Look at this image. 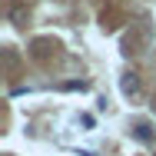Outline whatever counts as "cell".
Instances as JSON below:
<instances>
[{
  "mask_svg": "<svg viewBox=\"0 0 156 156\" xmlns=\"http://www.w3.org/2000/svg\"><path fill=\"white\" fill-rule=\"evenodd\" d=\"M133 136H136L140 143H153V126L150 123H136L133 126Z\"/></svg>",
  "mask_w": 156,
  "mask_h": 156,
  "instance_id": "4",
  "label": "cell"
},
{
  "mask_svg": "<svg viewBox=\"0 0 156 156\" xmlns=\"http://www.w3.org/2000/svg\"><path fill=\"white\" fill-rule=\"evenodd\" d=\"M7 20H10L13 27H23V23L30 20V10H27V3H13V7L7 10Z\"/></svg>",
  "mask_w": 156,
  "mask_h": 156,
  "instance_id": "1",
  "label": "cell"
},
{
  "mask_svg": "<svg viewBox=\"0 0 156 156\" xmlns=\"http://www.w3.org/2000/svg\"><path fill=\"white\" fill-rule=\"evenodd\" d=\"M120 90H123L126 96H136L140 93V76H136V73H123V76H120Z\"/></svg>",
  "mask_w": 156,
  "mask_h": 156,
  "instance_id": "2",
  "label": "cell"
},
{
  "mask_svg": "<svg viewBox=\"0 0 156 156\" xmlns=\"http://www.w3.org/2000/svg\"><path fill=\"white\" fill-rule=\"evenodd\" d=\"M60 90L63 93H87L90 83H87V80H66V83H60Z\"/></svg>",
  "mask_w": 156,
  "mask_h": 156,
  "instance_id": "3",
  "label": "cell"
},
{
  "mask_svg": "<svg viewBox=\"0 0 156 156\" xmlns=\"http://www.w3.org/2000/svg\"><path fill=\"white\" fill-rule=\"evenodd\" d=\"M80 123L87 126V129H93V116H90V113H83V116H80Z\"/></svg>",
  "mask_w": 156,
  "mask_h": 156,
  "instance_id": "5",
  "label": "cell"
}]
</instances>
